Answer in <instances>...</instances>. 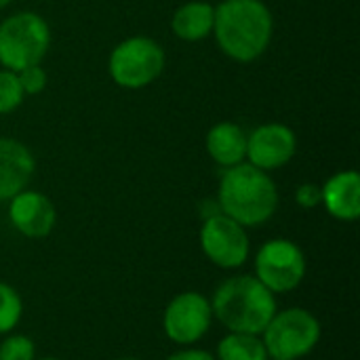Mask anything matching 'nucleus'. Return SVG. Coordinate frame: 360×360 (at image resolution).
Wrapping results in <instances>:
<instances>
[{
	"instance_id": "f257e3e1",
	"label": "nucleus",
	"mask_w": 360,
	"mask_h": 360,
	"mask_svg": "<svg viewBox=\"0 0 360 360\" xmlns=\"http://www.w3.org/2000/svg\"><path fill=\"white\" fill-rule=\"evenodd\" d=\"M274 32L270 8L262 0H224L215 6L213 34L234 61L249 63L266 53Z\"/></svg>"
},
{
	"instance_id": "f03ea898",
	"label": "nucleus",
	"mask_w": 360,
	"mask_h": 360,
	"mask_svg": "<svg viewBox=\"0 0 360 360\" xmlns=\"http://www.w3.org/2000/svg\"><path fill=\"white\" fill-rule=\"evenodd\" d=\"M217 205L224 215L243 228H255L276 213L278 190L268 171L240 162L226 169L217 190Z\"/></svg>"
},
{
	"instance_id": "7ed1b4c3",
	"label": "nucleus",
	"mask_w": 360,
	"mask_h": 360,
	"mask_svg": "<svg viewBox=\"0 0 360 360\" xmlns=\"http://www.w3.org/2000/svg\"><path fill=\"white\" fill-rule=\"evenodd\" d=\"M213 319L230 333L262 335L276 314V295L268 291L255 276L238 274L226 278L211 297Z\"/></svg>"
},
{
	"instance_id": "20e7f679",
	"label": "nucleus",
	"mask_w": 360,
	"mask_h": 360,
	"mask_svg": "<svg viewBox=\"0 0 360 360\" xmlns=\"http://www.w3.org/2000/svg\"><path fill=\"white\" fill-rule=\"evenodd\" d=\"M49 44V23L36 13H15L0 23V63L4 70L21 72L23 68L38 65Z\"/></svg>"
},
{
	"instance_id": "39448f33",
	"label": "nucleus",
	"mask_w": 360,
	"mask_h": 360,
	"mask_svg": "<svg viewBox=\"0 0 360 360\" xmlns=\"http://www.w3.org/2000/svg\"><path fill=\"white\" fill-rule=\"evenodd\" d=\"M270 360H300L321 342V323L306 308L276 310L262 333Z\"/></svg>"
},
{
	"instance_id": "423d86ee",
	"label": "nucleus",
	"mask_w": 360,
	"mask_h": 360,
	"mask_svg": "<svg viewBox=\"0 0 360 360\" xmlns=\"http://www.w3.org/2000/svg\"><path fill=\"white\" fill-rule=\"evenodd\" d=\"M162 46L148 36H133L114 46L108 70L112 80L122 89H143L152 84L165 70Z\"/></svg>"
},
{
	"instance_id": "0eeeda50",
	"label": "nucleus",
	"mask_w": 360,
	"mask_h": 360,
	"mask_svg": "<svg viewBox=\"0 0 360 360\" xmlns=\"http://www.w3.org/2000/svg\"><path fill=\"white\" fill-rule=\"evenodd\" d=\"M306 268L304 251L289 238H272L255 255V278L274 295L297 289L306 276Z\"/></svg>"
},
{
	"instance_id": "6e6552de",
	"label": "nucleus",
	"mask_w": 360,
	"mask_h": 360,
	"mask_svg": "<svg viewBox=\"0 0 360 360\" xmlns=\"http://www.w3.org/2000/svg\"><path fill=\"white\" fill-rule=\"evenodd\" d=\"M200 249L213 266L221 270H236L249 259L251 245L247 230L240 224L224 213H215L202 221Z\"/></svg>"
},
{
	"instance_id": "1a4fd4ad",
	"label": "nucleus",
	"mask_w": 360,
	"mask_h": 360,
	"mask_svg": "<svg viewBox=\"0 0 360 360\" xmlns=\"http://www.w3.org/2000/svg\"><path fill=\"white\" fill-rule=\"evenodd\" d=\"M213 323L211 302L198 291H184L175 295L162 314L165 335L177 346H194L200 342Z\"/></svg>"
},
{
	"instance_id": "9d476101",
	"label": "nucleus",
	"mask_w": 360,
	"mask_h": 360,
	"mask_svg": "<svg viewBox=\"0 0 360 360\" xmlns=\"http://www.w3.org/2000/svg\"><path fill=\"white\" fill-rule=\"evenodd\" d=\"M297 150L295 133L287 124L268 122L257 127L247 137V158L249 165L262 171H274L285 167Z\"/></svg>"
},
{
	"instance_id": "9b49d317",
	"label": "nucleus",
	"mask_w": 360,
	"mask_h": 360,
	"mask_svg": "<svg viewBox=\"0 0 360 360\" xmlns=\"http://www.w3.org/2000/svg\"><path fill=\"white\" fill-rule=\"evenodd\" d=\"M8 219L13 228L27 238H44L57 221L55 205L36 190H23L8 200Z\"/></svg>"
},
{
	"instance_id": "f8f14e48",
	"label": "nucleus",
	"mask_w": 360,
	"mask_h": 360,
	"mask_svg": "<svg viewBox=\"0 0 360 360\" xmlns=\"http://www.w3.org/2000/svg\"><path fill=\"white\" fill-rule=\"evenodd\" d=\"M36 160L17 139L0 137V202L23 192L34 175Z\"/></svg>"
},
{
	"instance_id": "ddd939ff",
	"label": "nucleus",
	"mask_w": 360,
	"mask_h": 360,
	"mask_svg": "<svg viewBox=\"0 0 360 360\" xmlns=\"http://www.w3.org/2000/svg\"><path fill=\"white\" fill-rule=\"evenodd\" d=\"M323 190L327 213L340 221H356L360 215V175L356 171H340L331 175Z\"/></svg>"
},
{
	"instance_id": "4468645a",
	"label": "nucleus",
	"mask_w": 360,
	"mask_h": 360,
	"mask_svg": "<svg viewBox=\"0 0 360 360\" xmlns=\"http://www.w3.org/2000/svg\"><path fill=\"white\" fill-rule=\"evenodd\" d=\"M207 152L219 167H236L247 158V135L234 122H217L207 133Z\"/></svg>"
},
{
	"instance_id": "2eb2a0df",
	"label": "nucleus",
	"mask_w": 360,
	"mask_h": 360,
	"mask_svg": "<svg viewBox=\"0 0 360 360\" xmlns=\"http://www.w3.org/2000/svg\"><path fill=\"white\" fill-rule=\"evenodd\" d=\"M213 19H215L213 4L202 0H192L175 11L171 19V27L177 38L186 42H198L213 32Z\"/></svg>"
},
{
	"instance_id": "dca6fc26",
	"label": "nucleus",
	"mask_w": 360,
	"mask_h": 360,
	"mask_svg": "<svg viewBox=\"0 0 360 360\" xmlns=\"http://www.w3.org/2000/svg\"><path fill=\"white\" fill-rule=\"evenodd\" d=\"M217 360H270L262 335L230 333L217 344Z\"/></svg>"
},
{
	"instance_id": "f3484780",
	"label": "nucleus",
	"mask_w": 360,
	"mask_h": 360,
	"mask_svg": "<svg viewBox=\"0 0 360 360\" xmlns=\"http://www.w3.org/2000/svg\"><path fill=\"white\" fill-rule=\"evenodd\" d=\"M21 314H23V302L19 293L11 285L0 283V335L11 333L19 325Z\"/></svg>"
},
{
	"instance_id": "a211bd4d",
	"label": "nucleus",
	"mask_w": 360,
	"mask_h": 360,
	"mask_svg": "<svg viewBox=\"0 0 360 360\" xmlns=\"http://www.w3.org/2000/svg\"><path fill=\"white\" fill-rule=\"evenodd\" d=\"M23 101V89L19 84L17 72L0 70V114H11Z\"/></svg>"
},
{
	"instance_id": "6ab92c4d",
	"label": "nucleus",
	"mask_w": 360,
	"mask_h": 360,
	"mask_svg": "<svg viewBox=\"0 0 360 360\" xmlns=\"http://www.w3.org/2000/svg\"><path fill=\"white\" fill-rule=\"evenodd\" d=\"M0 360H36V344L27 335H6L0 344Z\"/></svg>"
},
{
	"instance_id": "aec40b11",
	"label": "nucleus",
	"mask_w": 360,
	"mask_h": 360,
	"mask_svg": "<svg viewBox=\"0 0 360 360\" xmlns=\"http://www.w3.org/2000/svg\"><path fill=\"white\" fill-rule=\"evenodd\" d=\"M17 78L23 89V95H38L46 86V72L40 68V63L23 68L21 72H17Z\"/></svg>"
},
{
	"instance_id": "412c9836",
	"label": "nucleus",
	"mask_w": 360,
	"mask_h": 360,
	"mask_svg": "<svg viewBox=\"0 0 360 360\" xmlns=\"http://www.w3.org/2000/svg\"><path fill=\"white\" fill-rule=\"evenodd\" d=\"M295 200L302 209H314L323 202V190L316 184H302L295 190Z\"/></svg>"
},
{
	"instance_id": "4be33fe9",
	"label": "nucleus",
	"mask_w": 360,
	"mask_h": 360,
	"mask_svg": "<svg viewBox=\"0 0 360 360\" xmlns=\"http://www.w3.org/2000/svg\"><path fill=\"white\" fill-rule=\"evenodd\" d=\"M167 360H215V356L207 350H198V348H184L173 352Z\"/></svg>"
},
{
	"instance_id": "5701e85b",
	"label": "nucleus",
	"mask_w": 360,
	"mask_h": 360,
	"mask_svg": "<svg viewBox=\"0 0 360 360\" xmlns=\"http://www.w3.org/2000/svg\"><path fill=\"white\" fill-rule=\"evenodd\" d=\"M8 2H11V0H0V8H4V6H6Z\"/></svg>"
},
{
	"instance_id": "b1692460",
	"label": "nucleus",
	"mask_w": 360,
	"mask_h": 360,
	"mask_svg": "<svg viewBox=\"0 0 360 360\" xmlns=\"http://www.w3.org/2000/svg\"><path fill=\"white\" fill-rule=\"evenodd\" d=\"M36 360H59V359H53V356H46V359H36Z\"/></svg>"
},
{
	"instance_id": "393cba45",
	"label": "nucleus",
	"mask_w": 360,
	"mask_h": 360,
	"mask_svg": "<svg viewBox=\"0 0 360 360\" xmlns=\"http://www.w3.org/2000/svg\"><path fill=\"white\" fill-rule=\"evenodd\" d=\"M118 360H139V359H118Z\"/></svg>"
}]
</instances>
